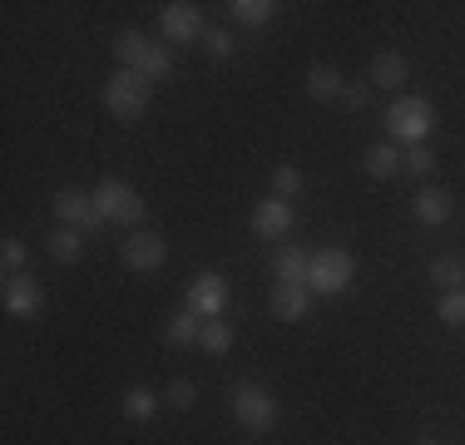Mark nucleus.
<instances>
[{
  "mask_svg": "<svg viewBox=\"0 0 465 445\" xmlns=\"http://www.w3.org/2000/svg\"><path fill=\"white\" fill-rule=\"evenodd\" d=\"M411 213H416V222H426V228H440V222L450 218V193H440V188H420Z\"/></svg>",
  "mask_w": 465,
  "mask_h": 445,
  "instance_id": "nucleus-15",
  "label": "nucleus"
},
{
  "mask_svg": "<svg viewBox=\"0 0 465 445\" xmlns=\"http://www.w3.org/2000/svg\"><path fill=\"white\" fill-rule=\"evenodd\" d=\"M287 228H292V203H287V198H262V203L252 208V232H258L262 242L282 238Z\"/></svg>",
  "mask_w": 465,
  "mask_h": 445,
  "instance_id": "nucleus-11",
  "label": "nucleus"
},
{
  "mask_svg": "<svg viewBox=\"0 0 465 445\" xmlns=\"http://www.w3.org/2000/svg\"><path fill=\"white\" fill-rule=\"evenodd\" d=\"M351 277H357V258H351L347 248H322L312 252V272H307V287L322 297H337L351 287Z\"/></svg>",
  "mask_w": 465,
  "mask_h": 445,
  "instance_id": "nucleus-3",
  "label": "nucleus"
},
{
  "mask_svg": "<svg viewBox=\"0 0 465 445\" xmlns=\"http://www.w3.org/2000/svg\"><path fill=\"white\" fill-rule=\"evenodd\" d=\"M367 173L371 178H391V173H401V149H396V143H371L367 149Z\"/></svg>",
  "mask_w": 465,
  "mask_h": 445,
  "instance_id": "nucleus-21",
  "label": "nucleus"
},
{
  "mask_svg": "<svg viewBox=\"0 0 465 445\" xmlns=\"http://www.w3.org/2000/svg\"><path fill=\"white\" fill-rule=\"evenodd\" d=\"M436 317L446 321V327H465V292H446V297H440Z\"/></svg>",
  "mask_w": 465,
  "mask_h": 445,
  "instance_id": "nucleus-26",
  "label": "nucleus"
},
{
  "mask_svg": "<svg viewBox=\"0 0 465 445\" xmlns=\"http://www.w3.org/2000/svg\"><path fill=\"white\" fill-rule=\"evenodd\" d=\"M203 50H208V60H228V54H232V35H228V30H208Z\"/></svg>",
  "mask_w": 465,
  "mask_h": 445,
  "instance_id": "nucleus-30",
  "label": "nucleus"
},
{
  "mask_svg": "<svg viewBox=\"0 0 465 445\" xmlns=\"http://www.w3.org/2000/svg\"><path fill=\"white\" fill-rule=\"evenodd\" d=\"M228 406H232V420H238L242 430H272L278 426V396H272L268 386H258V381L232 386Z\"/></svg>",
  "mask_w": 465,
  "mask_h": 445,
  "instance_id": "nucleus-2",
  "label": "nucleus"
},
{
  "mask_svg": "<svg viewBox=\"0 0 465 445\" xmlns=\"http://www.w3.org/2000/svg\"><path fill=\"white\" fill-rule=\"evenodd\" d=\"M430 129H436V104H430V99H420V94H396L391 99V109H386V134H391V139H401L406 149H411V143L430 139Z\"/></svg>",
  "mask_w": 465,
  "mask_h": 445,
  "instance_id": "nucleus-1",
  "label": "nucleus"
},
{
  "mask_svg": "<svg viewBox=\"0 0 465 445\" xmlns=\"http://www.w3.org/2000/svg\"><path fill=\"white\" fill-rule=\"evenodd\" d=\"M119 258H124L129 272H159V267L169 262V242H163L159 232H134V238L119 248Z\"/></svg>",
  "mask_w": 465,
  "mask_h": 445,
  "instance_id": "nucleus-9",
  "label": "nucleus"
},
{
  "mask_svg": "<svg viewBox=\"0 0 465 445\" xmlns=\"http://www.w3.org/2000/svg\"><path fill=\"white\" fill-rule=\"evenodd\" d=\"M406 84V60L396 50H381L371 60V89H401Z\"/></svg>",
  "mask_w": 465,
  "mask_h": 445,
  "instance_id": "nucleus-16",
  "label": "nucleus"
},
{
  "mask_svg": "<svg viewBox=\"0 0 465 445\" xmlns=\"http://www.w3.org/2000/svg\"><path fill=\"white\" fill-rule=\"evenodd\" d=\"M430 282L446 287V292H460L465 287V262L460 258H436L430 262Z\"/></svg>",
  "mask_w": 465,
  "mask_h": 445,
  "instance_id": "nucleus-22",
  "label": "nucleus"
},
{
  "mask_svg": "<svg viewBox=\"0 0 465 445\" xmlns=\"http://www.w3.org/2000/svg\"><path fill=\"white\" fill-rule=\"evenodd\" d=\"M198 331H203V317H198V312H173L169 317V327H163V341H169V347H188V341H198Z\"/></svg>",
  "mask_w": 465,
  "mask_h": 445,
  "instance_id": "nucleus-19",
  "label": "nucleus"
},
{
  "mask_svg": "<svg viewBox=\"0 0 465 445\" xmlns=\"http://www.w3.org/2000/svg\"><path fill=\"white\" fill-rule=\"evenodd\" d=\"M416 445H436V440H416Z\"/></svg>",
  "mask_w": 465,
  "mask_h": 445,
  "instance_id": "nucleus-32",
  "label": "nucleus"
},
{
  "mask_svg": "<svg viewBox=\"0 0 465 445\" xmlns=\"http://www.w3.org/2000/svg\"><path fill=\"white\" fill-rule=\"evenodd\" d=\"M159 30H163V40H169V44H193V40L208 35L198 5H188V0H173V5L159 10Z\"/></svg>",
  "mask_w": 465,
  "mask_h": 445,
  "instance_id": "nucleus-7",
  "label": "nucleus"
},
{
  "mask_svg": "<svg viewBox=\"0 0 465 445\" xmlns=\"http://www.w3.org/2000/svg\"><path fill=\"white\" fill-rule=\"evenodd\" d=\"M0 258H5V267H10V272H20V267L30 262V248H25L20 238H5V242H0Z\"/></svg>",
  "mask_w": 465,
  "mask_h": 445,
  "instance_id": "nucleus-28",
  "label": "nucleus"
},
{
  "mask_svg": "<svg viewBox=\"0 0 465 445\" xmlns=\"http://www.w3.org/2000/svg\"><path fill=\"white\" fill-rule=\"evenodd\" d=\"M149 50H153V40L143 35V30H119V35H114V60H119V70H134V74H139V64L149 60Z\"/></svg>",
  "mask_w": 465,
  "mask_h": 445,
  "instance_id": "nucleus-13",
  "label": "nucleus"
},
{
  "mask_svg": "<svg viewBox=\"0 0 465 445\" xmlns=\"http://www.w3.org/2000/svg\"><path fill=\"white\" fill-rule=\"evenodd\" d=\"M0 302H5L10 317H35L40 302H45V292H40V282L30 272H10L5 287H0Z\"/></svg>",
  "mask_w": 465,
  "mask_h": 445,
  "instance_id": "nucleus-10",
  "label": "nucleus"
},
{
  "mask_svg": "<svg viewBox=\"0 0 465 445\" xmlns=\"http://www.w3.org/2000/svg\"><path fill=\"white\" fill-rule=\"evenodd\" d=\"M341 99H347L351 109H367V99H371V84H347V94H341Z\"/></svg>",
  "mask_w": 465,
  "mask_h": 445,
  "instance_id": "nucleus-31",
  "label": "nucleus"
},
{
  "mask_svg": "<svg viewBox=\"0 0 465 445\" xmlns=\"http://www.w3.org/2000/svg\"><path fill=\"white\" fill-rule=\"evenodd\" d=\"M45 248H50L54 262H80L84 258V232L80 228H54Z\"/></svg>",
  "mask_w": 465,
  "mask_h": 445,
  "instance_id": "nucleus-18",
  "label": "nucleus"
},
{
  "mask_svg": "<svg viewBox=\"0 0 465 445\" xmlns=\"http://www.w3.org/2000/svg\"><path fill=\"white\" fill-rule=\"evenodd\" d=\"M193 400H198V386L193 381H183V376H179V381H169V406L173 410H188Z\"/></svg>",
  "mask_w": 465,
  "mask_h": 445,
  "instance_id": "nucleus-29",
  "label": "nucleus"
},
{
  "mask_svg": "<svg viewBox=\"0 0 465 445\" xmlns=\"http://www.w3.org/2000/svg\"><path fill=\"white\" fill-rule=\"evenodd\" d=\"M223 307H228L223 272H198L193 282H188V312H198L203 321H213V317H223Z\"/></svg>",
  "mask_w": 465,
  "mask_h": 445,
  "instance_id": "nucleus-8",
  "label": "nucleus"
},
{
  "mask_svg": "<svg viewBox=\"0 0 465 445\" xmlns=\"http://www.w3.org/2000/svg\"><path fill=\"white\" fill-rule=\"evenodd\" d=\"M430 169H436V153H430V143H411V149L401 153V173H416V178H426Z\"/></svg>",
  "mask_w": 465,
  "mask_h": 445,
  "instance_id": "nucleus-25",
  "label": "nucleus"
},
{
  "mask_svg": "<svg viewBox=\"0 0 465 445\" xmlns=\"http://www.w3.org/2000/svg\"><path fill=\"white\" fill-rule=\"evenodd\" d=\"M124 416L129 420H153L159 416V396H153L149 386H134V391L124 396Z\"/></svg>",
  "mask_w": 465,
  "mask_h": 445,
  "instance_id": "nucleus-23",
  "label": "nucleus"
},
{
  "mask_svg": "<svg viewBox=\"0 0 465 445\" xmlns=\"http://www.w3.org/2000/svg\"><path fill=\"white\" fill-rule=\"evenodd\" d=\"M198 347H203V351H228L232 347V327H228V321L223 317H213V321H203V331H198Z\"/></svg>",
  "mask_w": 465,
  "mask_h": 445,
  "instance_id": "nucleus-24",
  "label": "nucleus"
},
{
  "mask_svg": "<svg viewBox=\"0 0 465 445\" xmlns=\"http://www.w3.org/2000/svg\"><path fill=\"white\" fill-rule=\"evenodd\" d=\"M149 94H153V84L143 80V74L119 70V74H109V84H104V109L114 119H139L143 109H149Z\"/></svg>",
  "mask_w": 465,
  "mask_h": 445,
  "instance_id": "nucleus-5",
  "label": "nucleus"
},
{
  "mask_svg": "<svg viewBox=\"0 0 465 445\" xmlns=\"http://www.w3.org/2000/svg\"><path fill=\"white\" fill-rule=\"evenodd\" d=\"M307 272H312L307 248H282L278 258H272V277H278L282 287H307Z\"/></svg>",
  "mask_w": 465,
  "mask_h": 445,
  "instance_id": "nucleus-12",
  "label": "nucleus"
},
{
  "mask_svg": "<svg viewBox=\"0 0 465 445\" xmlns=\"http://www.w3.org/2000/svg\"><path fill=\"white\" fill-rule=\"evenodd\" d=\"M272 188H278V198H292L297 188H302V173H297L292 163H278V169H272Z\"/></svg>",
  "mask_w": 465,
  "mask_h": 445,
  "instance_id": "nucleus-27",
  "label": "nucleus"
},
{
  "mask_svg": "<svg viewBox=\"0 0 465 445\" xmlns=\"http://www.w3.org/2000/svg\"><path fill=\"white\" fill-rule=\"evenodd\" d=\"M94 208L104 213V222H124V228H134V222H143V198L134 183H124V178H104V183L94 188Z\"/></svg>",
  "mask_w": 465,
  "mask_h": 445,
  "instance_id": "nucleus-4",
  "label": "nucleus"
},
{
  "mask_svg": "<svg viewBox=\"0 0 465 445\" xmlns=\"http://www.w3.org/2000/svg\"><path fill=\"white\" fill-rule=\"evenodd\" d=\"M278 0H232L228 5V15L238 20V25H268L272 15H278Z\"/></svg>",
  "mask_w": 465,
  "mask_h": 445,
  "instance_id": "nucleus-20",
  "label": "nucleus"
},
{
  "mask_svg": "<svg viewBox=\"0 0 465 445\" xmlns=\"http://www.w3.org/2000/svg\"><path fill=\"white\" fill-rule=\"evenodd\" d=\"M307 94L312 99H337V94H347V80H341L337 64H312V70H307Z\"/></svg>",
  "mask_w": 465,
  "mask_h": 445,
  "instance_id": "nucleus-17",
  "label": "nucleus"
},
{
  "mask_svg": "<svg viewBox=\"0 0 465 445\" xmlns=\"http://www.w3.org/2000/svg\"><path fill=\"white\" fill-rule=\"evenodd\" d=\"M54 218H60V228H80V232H94L104 213L94 208V193H80V188H60V193L50 198Z\"/></svg>",
  "mask_w": 465,
  "mask_h": 445,
  "instance_id": "nucleus-6",
  "label": "nucleus"
},
{
  "mask_svg": "<svg viewBox=\"0 0 465 445\" xmlns=\"http://www.w3.org/2000/svg\"><path fill=\"white\" fill-rule=\"evenodd\" d=\"M307 307H312V297H307V287H272V297H268V312L278 321H297V317H307Z\"/></svg>",
  "mask_w": 465,
  "mask_h": 445,
  "instance_id": "nucleus-14",
  "label": "nucleus"
}]
</instances>
